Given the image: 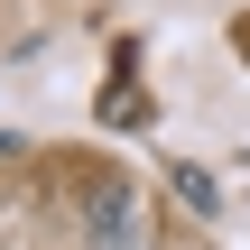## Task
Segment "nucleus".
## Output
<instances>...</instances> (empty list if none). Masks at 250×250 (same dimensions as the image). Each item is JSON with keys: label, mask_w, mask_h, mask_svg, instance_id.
<instances>
[{"label": "nucleus", "mask_w": 250, "mask_h": 250, "mask_svg": "<svg viewBox=\"0 0 250 250\" xmlns=\"http://www.w3.org/2000/svg\"><path fill=\"white\" fill-rule=\"evenodd\" d=\"M0 148H9V130H0Z\"/></svg>", "instance_id": "39448f33"}, {"label": "nucleus", "mask_w": 250, "mask_h": 250, "mask_svg": "<svg viewBox=\"0 0 250 250\" xmlns=\"http://www.w3.org/2000/svg\"><path fill=\"white\" fill-rule=\"evenodd\" d=\"M232 37H241V56H250V19H241V28H232Z\"/></svg>", "instance_id": "20e7f679"}, {"label": "nucleus", "mask_w": 250, "mask_h": 250, "mask_svg": "<svg viewBox=\"0 0 250 250\" xmlns=\"http://www.w3.org/2000/svg\"><path fill=\"white\" fill-rule=\"evenodd\" d=\"M93 250H148V213L130 195H102L93 204Z\"/></svg>", "instance_id": "f257e3e1"}, {"label": "nucleus", "mask_w": 250, "mask_h": 250, "mask_svg": "<svg viewBox=\"0 0 250 250\" xmlns=\"http://www.w3.org/2000/svg\"><path fill=\"white\" fill-rule=\"evenodd\" d=\"M176 195H186L195 213H213V176H204V167H176Z\"/></svg>", "instance_id": "f03ea898"}, {"label": "nucleus", "mask_w": 250, "mask_h": 250, "mask_svg": "<svg viewBox=\"0 0 250 250\" xmlns=\"http://www.w3.org/2000/svg\"><path fill=\"white\" fill-rule=\"evenodd\" d=\"M102 121H148V102H139V93L121 83V93H102Z\"/></svg>", "instance_id": "7ed1b4c3"}]
</instances>
